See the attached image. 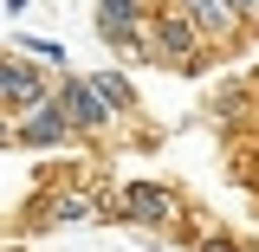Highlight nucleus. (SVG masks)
<instances>
[{"mask_svg": "<svg viewBox=\"0 0 259 252\" xmlns=\"http://www.w3.org/2000/svg\"><path fill=\"white\" fill-rule=\"evenodd\" d=\"M123 52H136V59H149V65H168V71H194V65L207 59V39L188 26L182 7H156L143 26L130 32Z\"/></svg>", "mask_w": 259, "mask_h": 252, "instance_id": "nucleus-1", "label": "nucleus"}, {"mask_svg": "<svg viewBox=\"0 0 259 252\" xmlns=\"http://www.w3.org/2000/svg\"><path fill=\"white\" fill-rule=\"evenodd\" d=\"M52 110L71 123V136H104V129L117 123V110L97 97L91 78H65V84H52Z\"/></svg>", "mask_w": 259, "mask_h": 252, "instance_id": "nucleus-2", "label": "nucleus"}, {"mask_svg": "<svg viewBox=\"0 0 259 252\" xmlns=\"http://www.w3.org/2000/svg\"><path fill=\"white\" fill-rule=\"evenodd\" d=\"M39 104H52L46 65L20 59V52H0V110H39Z\"/></svg>", "mask_w": 259, "mask_h": 252, "instance_id": "nucleus-3", "label": "nucleus"}, {"mask_svg": "<svg viewBox=\"0 0 259 252\" xmlns=\"http://www.w3.org/2000/svg\"><path fill=\"white\" fill-rule=\"evenodd\" d=\"M117 207H123V220H136V226H175L182 220V194L168 188V181H123Z\"/></svg>", "mask_w": 259, "mask_h": 252, "instance_id": "nucleus-4", "label": "nucleus"}, {"mask_svg": "<svg viewBox=\"0 0 259 252\" xmlns=\"http://www.w3.org/2000/svg\"><path fill=\"white\" fill-rule=\"evenodd\" d=\"M32 214H39V226H84V220H104V200L91 188H59V194H46Z\"/></svg>", "mask_w": 259, "mask_h": 252, "instance_id": "nucleus-5", "label": "nucleus"}, {"mask_svg": "<svg viewBox=\"0 0 259 252\" xmlns=\"http://www.w3.org/2000/svg\"><path fill=\"white\" fill-rule=\"evenodd\" d=\"M13 142H26V149H65L71 142V123H65L52 104H39V110H26L13 123Z\"/></svg>", "mask_w": 259, "mask_h": 252, "instance_id": "nucleus-6", "label": "nucleus"}, {"mask_svg": "<svg viewBox=\"0 0 259 252\" xmlns=\"http://www.w3.org/2000/svg\"><path fill=\"white\" fill-rule=\"evenodd\" d=\"M91 84H97V97H104V104H110L117 117H123L130 104H136V91H130V78H123V71H97Z\"/></svg>", "mask_w": 259, "mask_h": 252, "instance_id": "nucleus-7", "label": "nucleus"}, {"mask_svg": "<svg viewBox=\"0 0 259 252\" xmlns=\"http://www.w3.org/2000/svg\"><path fill=\"white\" fill-rule=\"evenodd\" d=\"M13 52L32 59V65H46V71H65V45H59V39H20Z\"/></svg>", "mask_w": 259, "mask_h": 252, "instance_id": "nucleus-8", "label": "nucleus"}, {"mask_svg": "<svg viewBox=\"0 0 259 252\" xmlns=\"http://www.w3.org/2000/svg\"><path fill=\"white\" fill-rule=\"evenodd\" d=\"M194 252H246V246L227 239V233H207V239H194Z\"/></svg>", "mask_w": 259, "mask_h": 252, "instance_id": "nucleus-9", "label": "nucleus"}, {"mask_svg": "<svg viewBox=\"0 0 259 252\" xmlns=\"http://www.w3.org/2000/svg\"><path fill=\"white\" fill-rule=\"evenodd\" d=\"M0 142H13V123H7V117H0Z\"/></svg>", "mask_w": 259, "mask_h": 252, "instance_id": "nucleus-10", "label": "nucleus"}]
</instances>
